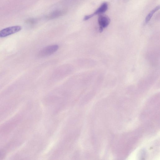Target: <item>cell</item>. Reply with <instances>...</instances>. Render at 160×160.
Segmentation results:
<instances>
[{
    "instance_id": "cell-6",
    "label": "cell",
    "mask_w": 160,
    "mask_h": 160,
    "mask_svg": "<svg viewBox=\"0 0 160 160\" xmlns=\"http://www.w3.org/2000/svg\"><path fill=\"white\" fill-rule=\"evenodd\" d=\"M159 9V6H158L151 11V12L147 16L145 20V24H147L148 23L151 19L154 14L156 13Z\"/></svg>"
},
{
    "instance_id": "cell-5",
    "label": "cell",
    "mask_w": 160,
    "mask_h": 160,
    "mask_svg": "<svg viewBox=\"0 0 160 160\" xmlns=\"http://www.w3.org/2000/svg\"><path fill=\"white\" fill-rule=\"evenodd\" d=\"M66 13V11L64 10H56L47 15L46 18L47 19L49 20L54 19L65 15Z\"/></svg>"
},
{
    "instance_id": "cell-1",
    "label": "cell",
    "mask_w": 160,
    "mask_h": 160,
    "mask_svg": "<svg viewBox=\"0 0 160 160\" xmlns=\"http://www.w3.org/2000/svg\"><path fill=\"white\" fill-rule=\"evenodd\" d=\"M22 27L19 25L9 27L3 29L0 31V38H3L18 32L20 31Z\"/></svg>"
},
{
    "instance_id": "cell-2",
    "label": "cell",
    "mask_w": 160,
    "mask_h": 160,
    "mask_svg": "<svg viewBox=\"0 0 160 160\" xmlns=\"http://www.w3.org/2000/svg\"><path fill=\"white\" fill-rule=\"evenodd\" d=\"M58 49L57 45H53L48 46L41 50L39 54L40 57H44L49 56L54 54Z\"/></svg>"
},
{
    "instance_id": "cell-3",
    "label": "cell",
    "mask_w": 160,
    "mask_h": 160,
    "mask_svg": "<svg viewBox=\"0 0 160 160\" xmlns=\"http://www.w3.org/2000/svg\"><path fill=\"white\" fill-rule=\"evenodd\" d=\"M99 25V31L102 32L105 28L107 27L109 25L110 19L107 16L100 15L98 19Z\"/></svg>"
},
{
    "instance_id": "cell-4",
    "label": "cell",
    "mask_w": 160,
    "mask_h": 160,
    "mask_svg": "<svg viewBox=\"0 0 160 160\" xmlns=\"http://www.w3.org/2000/svg\"><path fill=\"white\" fill-rule=\"evenodd\" d=\"M108 9V4L106 2H104L93 14L86 16L84 18V20H86L92 18L96 15L102 14L106 12Z\"/></svg>"
}]
</instances>
